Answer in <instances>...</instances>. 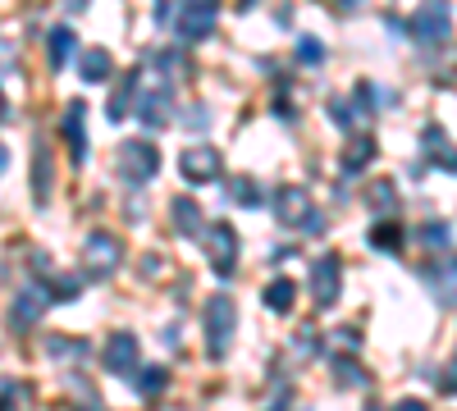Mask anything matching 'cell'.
Wrapping results in <instances>:
<instances>
[{"mask_svg": "<svg viewBox=\"0 0 457 411\" xmlns=\"http://www.w3.org/2000/svg\"><path fill=\"white\" fill-rule=\"evenodd\" d=\"M133 105H137V115H142L146 128H165L170 124V83L146 87L142 96H133Z\"/></svg>", "mask_w": 457, "mask_h": 411, "instance_id": "12", "label": "cell"}, {"mask_svg": "<svg viewBox=\"0 0 457 411\" xmlns=\"http://www.w3.org/2000/svg\"><path fill=\"white\" fill-rule=\"evenodd\" d=\"M370 247L375 251H403V229H398V224H385V219H379L375 224V229H370Z\"/></svg>", "mask_w": 457, "mask_h": 411, "instance_id": "22", "label": "cell"}, {"mask_svg": "<svg viewBox=\"0 0 457 411\" xmlns=\"http://www.w3.org/2000/svg\"><path fill=\"white\" fill-rule=\"evenodd\" d=\"M73 46H79L73 28H55V32L46 37V60H51V69H64V64L73 60Z\"/></svg>", "mask_w": 457, "mask_h": 411, "instance_id": "20", "label": "cell"}, {"mask_svg": "<svg viewBox=\"0 0 457 411\" xmlns=\"http://www.w3.org/2000/svg\"><path fill=\"white\" fill-rule=\"evenodd\" d=\"M448 32H453L448 0H426V5L416 10V19H411V37L421 46H439V42H448Z\"/></svg>", "mask_w": 457, "mask_h": 411, "instance_id": "4", "label": "cell"}, {"mask_svg": "<svg viewBox=\"0 0 457 411\" xmlns=\"http://www.w3.org/2000/svg\"><path fill=\"white\" fill-rule=\"evenodd\" d=\"M421 242H426V247H448V224H426Z\"/></svg>", "mask_w": 457, "mask_h": 411, "instance_id": "30", "label": "cell"}, {"mask_svg": "<svg viewBox=\"0 0 457 411\" xmlns=\"http://www.w3.org/2000/svg\"><path fill=\"white\" fill-rule=\"evenodd\" d=\"M187 128H206V110H197V105L187 110Z\"/></svg>", "mask_w": 457, "mask_h": 411, "instance_id": "35", "label": "cell"}, {"mask_svg": "<svg viewBox=\"0 0 457 411\" xmlns=\"http://www.w3.org/2000/svg\"><path fill=\"white\" fill-rule=\"evenodd\" d=\"M32 193H37V201L46 206V197H51V183H46V142L37 137V169H32Z\"/></svg>", "mask_w": 457, "mask_h": 411, "instance_id": "25", "label": "cell"}, {"mask_svg": "<svg viewBox=\"0 0 457 411\" xmlns=\"http://www.w3.org/2000/svg\"><path fill=\"white\" fill-rule=\"evenodd\" d=\"M228 201H238V206H261L256 183H252V178H234V183H228Z\"/></svg>", "mask_w": 457, "mask_h": 411, "instance_id": "28", "label": "cell"}, {"mask_svg": "<svg viewBox=\"0 0 457 411\" xmlns=\"http://www.w3.org/2000/svg\"><path fill=\"white\" fill-rule=\"evenodd\" d=\"M439 389H444V393H457V357L448 361V370H444V380H439Z\"/></svg>", "mask_w": 457, "mask_h": 411, "instance_id": "34", "label": "cell"}, {"mask_svg": "<svg viewBox=\"0 0 457 411\" xmlns=\"http://www.w3.org/2000/svg\"><path fill=\"white\" fill-rule=\"evenodd\" d=\"M366 411H379V407H375V402H370V407H366Z\"/></svg>", "mask_w": 457, "mask_h": 411, "instance_id": "41", "label": "cell"}, {"mask_svg": "<svg viewBox=\"0 0 457 411\" xmlns=\"http://www.w3.org/2000/svg\"><path fill=\"white\" fill-rule=\"evenodd\" d=\"M105 370L110 375H133L137 370V339L133 333H114L105 343Z\"/></svg>", "mask_w": 457, "mask_h": 411, "instance_id": "14", "label": "cell"}, {"mask_svg": "<svg viewBox=\"0 0 457 411\" xmlns=\"http://www.w3.org/2000/svg\"><path fill=\"white\" fill-rule=\"evenodd\" d=\"M338 288H343V260L334 251H325L312 266V302H316V311H334Z\"/></svg>", "mask_w": 457, "mask_h": 411, "instance_id": "5", "label": "cell"}, {"mask_svg": "<svg viewBox=\"0 0 457 411\" xmlns=\"http://www.w3.org/2000/svg\"><path fill=\"white\" fill-rule=\"evenodd\" d=\"M265 307H270L275 316H293V307H297V284L279 275L270 288H265Z\"/></svg>", "mask_w": 457, "mask_h": 411, "instance_id": "19", "label": "cell"}, {"mask_svg": "<svg viewBox=\"0 0 457 411\" xmlns=\"http://www.w3.org/2000/svg\"><path fill=\"white\" fill-rule=\"evenodd\" d=\"M0 119H5V92H0Z\"/></svg>", "mask_w": 457, "mask_h": 411, "instance_id": "40", "label": "cell"}, {"mask_svg": "<svg viewBox=\"0 0 457 411\" xmlns=\"http://www.w3.org/2000/svg\"><path fill=\"white\" fill-rule=\"evenodd\" d=\"M421 279H426V288L435 292L439 307H453V311H457V256H444V260H430V266H421Z\"/></svg>", "mask_w": 457, "mask_h": 411, "instance_id": "7", "label": "cell"}, {"mask_svg": "<svg viewBox=\"0 0 457 411\" xmlns=\"http://www.w3.org/2000/svg\"><path fill=\"white\" fill-rule=\"evenodd\" d=\"M165 389H170L165 366H146V370H142V380H137V393H142V398H161Z\"/></svg>", "mask_w": 457, "mask_h": 411, "instance_id": "24", "label": "cell"}, {"mask_svg": "<svg viewBox=\"0 0 457 411\" xmlns=\"http://www.w3.org/2000/svg\"><path fill=\"white\" fill-rule=\"evenodd\" d=\"M275 219L284 224V229L307 224V219H312V197H307V188H297V183L279 188V193H275Z\"/></svg>", "mask_w": 457, "mask_h": 411, "instance_id": "10", "label": "cell"}, {"mask_svg": "<svg viewBox=\"0 0 457 411\" xmlns=\"http://www.w3.org/2000/svg\"><path fill=\"white\" fill-rule=\"evenodd\" d=\"M46 307H51V288H42V284H32V288H23L19 297H14V311H10V325L14 329H28V325H37L46 316Z\"/></svg>", "mask_w": 457, "mask_h": 411, "instance_id": "11", "label": "cell"}, {"mask_svg": "<svg viewBox=\"0 0 457 411\" xmlns=\"http://www.w3.org/2000/svg\"><path fill=\"white\" fill-rule=\"evenodd\" d=\"M46 357L51 361H83L87 348L79 339H64V333H55V339H46Z\"/></svg>", "mask_w": 457, "mask_h": 411, "instance_id": "23", "label": "cell"}, {"mask_svg": "<svg viewBox=\"0 0 457 411\" xmlns=\"http://www.w3.org/2000/svg\"><path fill=\"white\" fill-rule=\"evenodd\" d=\"M79 73H83L87 83H105L110 73H114V60H110V51H101V46L83 51V60H79Z\"/></svg>", "mask_w": 457, "mask_h": 411, "instance_id": "21", "label": "cell"}, {"mask_svg": "<svg viewBox=\"0 0 457 411\" xmlns=\"http://www.w3.org/2000/svg\"><path fill=\"white\" fill-rule=\"evenodd\" d=\"M83 119H87V105H83V101H69V110H64V142H69L73 165H83V160H87V133H83Z\"/></svg>", "mask_w": 457, "mask_h": 411, "instance_id": "13", "label": "cell"}, {"mask_svg": "<svg viewBox=\"0 0 457 411\" xmlns=\"http://www.w3.org/2000/svg\"><path fill=\"white\" fill-rule=\"evenodd\" d=\"M297 352H302V357H307V352H320V343H316V333H312V329H302V333H297Z\"/></svg>", "mask_w": 457, "mask_h": 411, "instance_id": "33", "label": "cell"}, {"mask_svg": "<svg viewBox=\"0 0 457 411\" xmlns=\"http://www.w3.org/2000/svg\"><path fill=\"white\" fill-rule=\"evenodd\" d=\"M174 28H179V37L183 42H206V37L215 32V10L211 5H174V19H170Z\"/></svg>", "mask_w": 457, "mask_h": 411, "instance_id": "8", "label": "cell"}, {"mask_svg": "<svg viewBox=\"0 0 457 411\" xmlns=\"http://www.w3.org/2000/svg\"><path fill=\"white\" fill-rule=\"evenodd\" d=\"M174 19V5H170V0H161V5H156V23H170Z\"/></svg>", "mask_w": 457, "mask_h": 411, "instance_id": "37", "label": "cell"}, {"mask_svg": "<svg viewBox=\"0 0 457 411\" xmlns=\"http://www.w3.org/2000/svg\"><path fill=\"white\" fill-rule=\"evenodd\" d=\"M10 169V152H5V146H0V174H5Z\"/></svg>", "mask_w": 457, "mask_h": 411, "instance_id": "38", "label": "cell"}, {"mask_svg": "<svg viewBox=\"0 0 457 411\" xmlns=\"http://www.w3.org/2000/svg\"><path fill=\"white\" fill-rule=\"evenodd\" d=\"M202 247H206V260H211V270L220 279H228L238 270V234L228 229L224 219H215L211 229H202Z\"/></svg>", "mask_w": 457, "mask_h": 411, "instance_id": "2", "label": "cell"}, {"mask_svg": "<svg viewBox=\"0 0 457 411\" xmlns=\"http://www.w3.org/2000/svg\"><path fill=\"white\" fill-rule=\"evenodd\" d=\"M170 215H174V229L183 234V238H202V210H197V201L193 197H174V206H170Z\"/></svg>", "mask_w": 457, "mask_h": 411, "instance_id": "16", "label": "cell"}, {"mask_svg": "<svg viewBox=\"0 0 457 411\" xmlns=\"http://www.w3.org/2000/svg\"><path fill=\"white\" fill-rule=\"evenodd\" d=\"M375 160V137H353L348 146H343V174H361L366 165Z\"/></svg>", "mask_w": 457, "mask_h": 411, "instance_id": "18", "label": "cell"}, {"mask_svg": "<svg viewBox=\"0 0 457 411\" xmlns=\"http://www.w3.org/2000/svg\"><path fill=\"white\" fill-rule=\"evenodd\" d=\"M220 152L215 146H187V152L179 156V174L187 178V183H215L220 178Z\"/></svg>", "mask_w": 457, "mask_h": 411, "instance_id": "9", "label": "cell"}, {"mask_svg": "<svg viewBox=\"0 0 457 411\" xmlns=\"http://www.w3.org/2000/svg\"><path fill=\"white\" fill-rule=\"evenodd\" d=\"M120 174L129 178V183H151L161 174V152L151 142H142V137H133V142H124L120 146Z\"/></svg>", "mask_w": 457, "mask_h": 411, "instance_id": "3", "label": "cell"}, {"mask_svg": "<svg viewBox=\"0 0 457 411\" xmlns=\"http://www.w3.org/2000/svg\"><path fill=\"white\" fill-rule=\"evenodd\" d=\"M297 60L302 64H320L325 60V46L316 42V37H302V42H297Z\"/></svg>", "mask_w": 457, "mask_h": 411, "instance_id": "29", "label": "cell"}, {"mask_svg": "<svg viewBox=\"0 0 457 411\" xmlns=\"http://www.w3.org/2000/svg\"><path fill=\"white\" fill-rule=\"evenodd\" d=\"M394 411H430V407H426V402H421V398H403V402H398V407H394Z\"/></svg>", "mask_w": 457, "mask_h": 411, "instance_id": "36", "label": "cell"}, {"mask_svg": "<svg viewBox=\"0 0 457 411\" xmlns=\"http://www.w3.org/2000/svg\"><path fill=\"white\" fill-rule=\"evenodd\" d=\"M187 5H211V10H215V5H220V0H187Z\"/></svg>", "mask_w": 457, "mask_h": 411, "instance_id": "39", "label": "cell"}, {"mask_svg": "<svg viewBox=\"0 0 457 411\" xmlns=\"http://www.w3.org/2000/svg\"><path fill=\"white\" fill-rule=\"evenodd\" d=\"M133 83H137V78H129V83H124L120 92H114V96H110V110H105V115H110L114 124H120V119H124V110H129V105H133V96H137V87H133Z\"/></svg>", "mask_w": 457, "mask_h": 411, "instance_id": "27", "label": "cell"}, {"mask_svg": "<svg viewBox=\"0 0 457 411\" xmlns=\"http://www.w3.org/2000/svg\"><path fill=\"white\" fill-rule=\"evenodd\" d=\"M334 375H338V384H353V389H366V384H370V375H366L357 361H348V357L334 361Z\"/></svg>", "mask_w": 457, "mask_h": 411, "instance_id": "26", "label": "cell"}, {"mask_svg": "<svg viewBox=\"0 0 457 411\" xmlns=\"http://www.w3.org/2000/svg\"><path fill=\"white\" fill-rule=\"evenodd\" d=\"M37 407V389L28 380H5L0 384V411H32Z\"/></svg>", "mask_w": 457, "mask_h": 411, "instance_id": "17", "label": "cell"}, {"mask_svg": "<svg viewBox=\"0 0 457 411\" xmlns=\"http://www.w3.org/2000/svg\"><path fill=\"white\" fill-rule=\"evenodd\" d=\"M370 201L385 206V210H394V183H375V188H370Z\"/></svg>", "mask_w": 457, "mask_h": 411, "instance_id": "31", "label": "cell"}, {"mask_svg": "<svg viewBox=\"0 0 457 411\" xmlns=\"http://www.w3.org/2000/svg\"><path fill=\"white\" fill-rule=\"evenodd\" d=\"M329 115L338 119V128H353V110L343 105V101H329Z\"/></svg>", "mask_w": 457, "mask_h": 411, "instance_id": "32", "label": "cell"}, {"mask_svg": "<svg viewBox=\"0 0 457 411\" xmlns=\"http://www.w3.org/2000/svg\"><path fill=\"white\" fill-rule=\"evenodd\" d=\"M421 152L439 165V169H448V174H457V146L448 142V133L439 128V124H430L426 133H421Z\"/></svg>", "mask_w": 457, "mask_h": 411, "instance_id": "15", "label": "cell"}, {"mask_svg": "<svg viewBox=\"0 0 457 411\" xmlns=\"http://www.w3.org/2000/svg\"><path fill=\"white\" fill-rule=\"evenodd\" d=\"M202 325H206V352H211V361H224L228 348H234V333H238V307L228 302L224 292H215L211 302L202 307Z\"/></svg>", "mask_w": 457, "mask_h": 411, "instance_id": "1", "label": "cell"}, {"mask_svg": "<svg viewBox=\"0 0 457 411\" xmlns=\"http://www.w3.org/2000/svg\"><path fill=\"white\" fill-rule=\"evenodd\" d=\"M83 256H87V270L96 279H110L114 270H120V260H124V242L114 238V234H105V229H96V234H87Z\"/></svg>", "mask_w": 457, "mask_h": 411, "instance_id": "6", "label": "cell"}]
</instances>
